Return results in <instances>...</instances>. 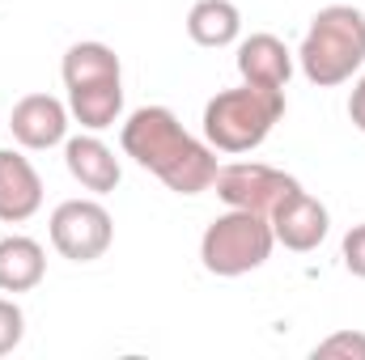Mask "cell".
I'll use <instances>...</instances> for the list:
<instances>
[{"mask_svg": "<svg viewBox=\"0 0 365 360\" xmlns=\"http://www.w3.org/2000/svg\"><path fill=\"white\" fill-rule=\"evenodd\" d=\"M280 115H284V90L242 81L238 90H221L204 106V136L221 153H251L272 136Z\"/></svg>", "mask_w": 365, "mask_h": 360, "instance_id": "obj_3", "label": "cell"}, {"mask_svg": "<svg viewBox=\"0 0 365 360\" xmlns=\"http://www.w3.org/2000/svg\"><path fill=\"white\" fill-rule=\"evenodd\" d=\"M276 233L272 221L259 216V212H242V208H230L221 212L204 238H200V263L208 275H221V280H238L247 271H259L272 259Z\"/></svg>", "mask_w": 365, "mask_h": 360, "instance_id": "obj_4", "label": "cell"}, {"mask_svg": "<svg viewBox=\"0 0 365 360\" xmlns=\"http://www.w3.org/2000/svg\"><path fill=\"white\" fill-rule=\"evenodd\" d=\"M349 119H353V127H357V132H365V73H361V81L353 85V97H349Z\"/></svg>", "mask_w": 365, "mask_h": 360, "instance_id": "obj_19", "label": "cell"}, {"mask_svg": "<svg viewBox=\"0 0 365 360\" xmlns=\"http://www.w3.org/2000/svg\"><path fill=\"white\" fill-rule=\"evenodd\" d=\"M340 255H344V268L353 271L357 280H365V221H361V225H353V229L344 233Z\"/></svg>", "mask_w": 365, "mask_h": 360, "instance_id": "obj_18", "label": "cell"}, {"mask_svg": "<svg viewBox=\"0 0 365 360\" xmlns=\"http://www.w3.org/2000/svg\"><path fill=\"white\" fill-rule=\"evenodd\" d=\"M60 73H64V90H86V85H102V81H123L119 55L106 43H77V47H68Z\"/></svg>", "mask_w": 365, "mask_h": 360, "instance_id": "obj_14", "label": "cell"}, {"mask_svg": "<svg viewBox=\"0 0 365 360\" xmlns=\"http://www.w3.org/2000/svg\"><path fill=\"white\" fill-rule=\"evenodd\" d=\"M43 208V179L30 166V157L0 149V221L21 225Z\"/></svg>", "mask_w": 365, "mask_h": 360, "instance_id": "obj_9", "label": "cell"}, {"mask_svg": "<svg viewBox=\"0 0 365 360\" xmlns=\"http://www.w3.org/2000/svg\"><path fill=\"white\" fill-rule=\"evenodd\" d=\"M64 166L93 195H110L119 186V179H123L119 157L98 136H73V140H64Z\"/></svg>", "mask_w": 365, "mask_h": 360, "instance_id": "obj_11", "label": "cell"}, {"mask_svg": "<svg viewBox=\"0 0 365 360\" xmlns=\"http://www.w3.org/2000/svg\"><path fill=\"white\" fill-rule=\"evenodd\" d=\"M297 64H302L306 81L319 90L353 81V73L365 64V13L353 4L319 9L297 47Z\"/></svg>", "mask_w": 365, "mask_h": 360, "instance_id": "obj_2", "label": "cell"}, {"mask_svg": "<svg viewBox=\"0 0 365 360\" xmlns=\"http://www.w3.org/2000/svg\"><path fill=\"white\" fill-rule=\"evenodd\" d=\"M314 360H365V335L361 331H336L323 344H314Z\"/></svg>", "mask_w": 365, "mask_h": 360, "instance_id": "obj_16", "label": "cell"}, {"mask_svg": "<svg viewBox=\"0 0 365 360\" xmlns=\"http://www.w3.org/2000/svg\"><path fill=\"white\" fill-rule=\"evenodd\" d=\"M115 242V221L98 199H64L51 212V246L73 259V263H93L110 250Z\"/></svg>", "mask_w": 365, "mask_h": 360, "instance_id": "obj_6", "label": "cell"}, {"mask_svg": "<svg viewBox=\"0 0 365 360\" xmlns=\"http://www.w3.org/2000/svg\"><path fill=\"white\" fill-rule=\"evenodd\" d=\"M238 73L247 85L264 90H284L293 77V51L276 34H251L238 43Z\"/></svg>", "mask_w": 365, "mask_h": 360, "instance_id": "obj_10", "label": "cell"}, {"mask_svg": "<svg viewBox=\"0 0 365 360\" xmlns=\"http://www.w3.org/2000/svg\"><path fill=\"white\" fill-rule=\"evenodd\" d=\"M217 199L225 208H242V212H259L272 221L276 208L302 191V182L284 170H272L264 162H234V166H221L217 170Z\"/></svg>", "mask_w": 365, "mask_h": 360, "instance_id": "obj_5", "label": "cell"}, {"mask_svg": "<svg viewBox=\"0 0 365 360\" xmlns=\"http://www.w3.org/2000/svg\"><path fill=\"white\" fill-rule=\"evenodd\" d=\"M47 275V255L34 238L9 233L0 238V292H30Z\"/></svg>", "mask_w": 365, "mask_h": 360, "instance_id": "obj_12", "label": "cell"}, {"mask_svg": "<svg viewBox=\"0 0 365 360\" xmlns=\"http://www.w3.org/2000/svg\"><path fill=\"white\" fill-rule=\"evenodd\" d=\"M327 229H331L327 208H323L314 195H306V191L289 195V199L276 208V216H272L276 242H280L284 250H297V255L319 250V246H323V238H327Z\"/></svg>", "mask_w": 365, "mask_h": 360, "instance_id": "obj_8", "label": "cell"}, {"mask_svg": "<svg viewBox=\"0 0 365 360\" xmlns=\"http://www.w3.org/2000/svg\"><path fill=\"white\" fill-rule=\"evenodd\" d=\"M9 127H13V140L21 149H34V153L56 149L68 136V106L51 93H30L13 106Z\"/></svg>", "mask_w": 365, "mask_h": 360, "instance_id": "obj_7", "label": "cell"}, {"mask_svg": "<svg viewBox=\"0 0 365 360\" xmlns=\"http://www.w3.org/2000/svg\"><path fill=\"white\" fill-rule=\"evenodd\" d=\"M119 140H123V153L140 170L158 174L175 195H200V191H208L217 182L221 166H217L212 144L195 140L179 123V115L166 110V106L132 110L123 132H119Z\"/></svg>", "mask_w": 365, "mask_h": 360, "instance_id": "obj_1", "label": "cell"}, {"mask_svg": "<svg viewBox=\"0 0 365 360\" xmlns=\"http://www.w3.org/2000/svg\"><path fill=\"white\" fill-rule=\"evenodd\" d=\"M21 335H26V314H21V305L0 297V356H9V352L21 344Z\"/></svg>", "mask_w": 365, "mask_h": 360, "instance_id": "obj_17", "label": "cell"}, {"mask_svg": "<svg viewBox=\"0 0 365 360\" xmlns=\"http://www.w3.org/2000/svg\"><path fill=\"white\" fill-rule=\"evenodd\" d=\"M68 115L86 132L115 127L119 115H123V81H102V85H86V90H68Z\"/></svg>", "mask_w": 365, "mask_h": 360, "instance_id": "obj_15", "label": "cell"}, {"mask_svg": "<svg viewBox=\"0 0 365 360\" xmlns=\"http://www.w3.org/2000/svg\"><path fill=\"white\" fill-rule=\"evenodd\" d=\"M187 34L200 47H230L242 34V13L234 0H195L187 13Z\"/></svg>", "mask_w": 365, "mask_h": 360, "instance_id": "obj_13", "label": "cell"}]
</instances>
